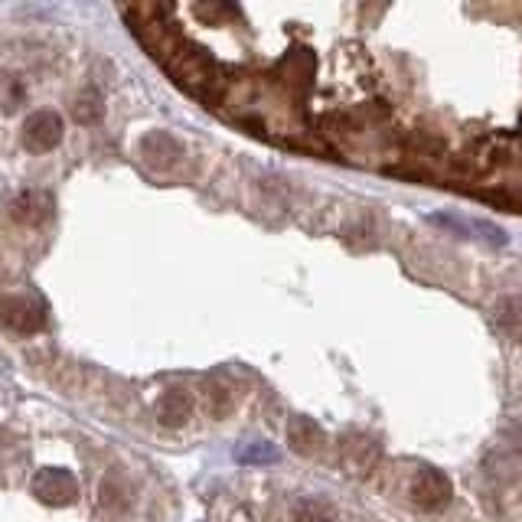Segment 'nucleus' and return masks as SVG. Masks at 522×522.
<instances>
[{"instance_id":"9d476101","label":"nucleus","mask_w":522,"mask_h":522,"mask_svg":"<svg viewBox=\"0 0 522 522\" xmlns=\"http://www.w3.org/2000/svg\"><path fill=\"white\" fill-rule=\"evenodd\" d=\"M496 323L509 340H522V297L509 294L496 304Z\"/></svg>"},{"instance_id":"9b49d317","label":"nucleus","mask_w":522,"mask_h":522,"mask_svg":"<svg viewBox=\"0 0 522 522\" xmlns=\"http://www.w3.org/2000/svg\"><path fill=\"white\" fill-rule=\"evenodd\" d=\"M291 522H337V509L320 496H304V500H297Z\"/></svg>"},{"instance_id":"f03ea898","label":"nucleus","mask_w":522,"mask_h":522,"mask_svg":"<svg viewBox=\"0 0 522 522\" xmlns=\"http://www.w3.org/2000/svg\"><path fill=\"white\" fill-rule=\"evenodd\" d=\"M0 323L14 333H36L46 323V314L33 297L7 294V297H0Z\"/></svg>"},{"instance_id":"ddd939ff","label":"nucleus","mask_w":522,"mask_h":522,"mask_svg":"<svg viewBox=\"0 0 522 522\" xmlns=\"http://www.w3.org/2000/svg\"><path fill=\"white\" fill-rule=\"evenodd\" d=\"M500 454H506V457H519V461H522V421H513V425H509V428L503 431Z\"/></svg>"},{"instance_id":"7ed1b4c3","label":"nucleus","mask_w":522,"mask_h":522,"mask_svg":"<svg viewBox=\"0 0 522 522\" xmlns=\"http://www.w3.org/2000/svg\"><path fill=\"white\" fill-rule=\"evenodd\" d=\"M59 141H62V118L56 115V111L40 108L23 121V147H27L30 154L53 151Z\"/></svg>"},{"instance_id":"423d86ee","label":"nucleus","mask_w":522,"mask_h":522,"mask_svg":"<svg viewBox=\"0 0 522 522\" xmlns=\"http://www.w3.org/2000/svg\"><path fill=\"white\" fill-rule=\"evenodd\" d=\"M376 457H379V444L366 438V434H353L350 441H343V467L356 477L369 474Z\"/></svg>"},{"instance_id":"2eb2a0df","label":"nucleus","mask_w":522,"mask_h":522,"mask_svg":"<svg viewBox=\"0 0 522 522\" xmlns=\"http://www.w3.org/2000/svg\"><path fill=\"white\" fill-rule=\"evenodd\" d=\"M242 461H275V447H268V444H252V447H245V451H239Z\"/></svg>"},{"instance_id":"6e6552de","label":"nucleus","mask_w":522,"mask_h":522,"mask_svg":"<svg viewBox=\"0 0 522 522\" xmlns=\"http://www.w3.org/2000/svg\"><path fill=\"white\" fill-rule=\"evenodd\" d=\"M49 209H53V200H49L46 193L27 190V193H20L14 203H10V216H14L17 222H23V226H36V222H43L49 216Z\"/></svg>"},{"instance_id":"f8f14e48","label":"nucleus","mask_w":522,"mask_h":522,"mask_svg":"<svg viewBox=\"0 0 522 522\" xmlns=\"http://www.w3.org/2000/svg\"><path fill=\"white\" fill-rule=\"evenodd\" d=\"M102 98H98L95 92H85L76 98V105H72V115H76V121L82 124H95L98 118H102Z\"/></svg>"},{"instance_id":"f257e3e1","label":"nucleus","mask_w":522,"mask_h":522,"mask_svg":"<svg viewBox=\"0 0 522 522\" xmlns=\"http://www.w3.org/2000/svg\"><path fill=\"white\" fill-rule=\"evenodd\" d=\"M408 493H412L418 509H425V513H441V509L451 503L454 487H451V480H447L444 470L421 467L412 477V483H408Z\"/></svg>"},{"instance_id":"20e7f679","label":"nucleus","mask_w":522,"mask_h":522,"mask_svg":"<svg viewBox=\"0 0 522 522\" xmlns=\"http://www.w3.org/2000/svg\"><path fill=\"white\" fill-rule=\"evenodd\" d=\"M33 493L40 496L43 503H49V506H69V503H76L79 483H76V477L69 474V470L46 467V470H40V474H36Z\"/></svg>"},{"instance_id":"4468645a","label":"nucleus","mask_w":522,"mask_h":522,"mask_svg":"<svg viewBox=\"0 0 522 522\" xmlns=\"http://www.w3.org/2000/svg\"><path fill=\"white\" fill-rule=\"evenodd\" d=\"M209 408H213V415L222 418V415H229V408H232V395L226 385H213L209 389Z\"/></svg>"},{"instance_id":"39448f33","label":"nucleus","mask_w":522,"mask_h":522,"mask_svg":"<svg viewBox=\"0 0 522 522\" xmlns=\"http://www.w3.org/2000/svg\"><path fill=\"white\" fill-rule=\"evenodd\" d=\"M141 157L151 170L167 173L183 160V144L167 131H151L141 138Z\"/></svg>"},{"instance_id":"0eeeda50","label":"nucleus","mask_w":522,"mask_h":522,"mask_svg":"<svg viewBox=\"0 0 522 522\" xmlns=\"http://www.w3.org/2000/svg\"><path fill=\"white\" fill-rule=\"evenodd\" d=\"M157 421L160 425H167V428H180V425H186V421H190V415H193V399L190 395H186L183 389H170V392H164L157 399Z\"/></svg>"},{"instance_id":"1a4fd4ad","label":"nucleus","mask_w":522,"mask_h":522,"mask_svg":"<svg viewBox=\"0 0 522 522\" xmlns=\"http://www.w3.org/2000/svg\"><path fill=\"white\" fill-rule=\"evenodd\" d=\"M288 441H291V447H294L297 454L310 457V454H317L320 447H323L327 434H323V428L317 425L314 418H294L291 428H288Z\"/></svg>"}]
</instances>
